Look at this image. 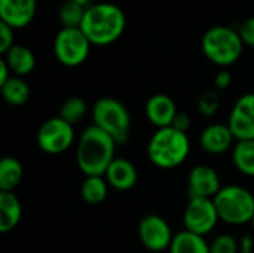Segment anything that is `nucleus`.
<instances>
[{
    "instance_id": "nucleus-15",
    "label": "nucleus",
    "mask_w": 254,
    "mask_h": 253,
    "mask_svg": "<svg viewBox=\"0 0 254 253\" xmlns=\"http://www.w3.org/2000/svg\"><path fill=\"white\" fill-rule=\"evenodd\" d=\"M144 112L147 121L152 125H155L156 128H165L173 125V121L179 113V109L176 106V101L170 95L153 94L146 101Z\"/></svg>"
},
{
    "instance_id": "nucleus-26",
    "label": "nucleus",
    "mask_w": 254,
    "mask_h": 253,
    "mask_svg": "<svg viewBox=\"0 0 254 253\" xmlns=\"http://www.w3.org/2000/svg\"><path fill=\"white\" fill-rule=\"evenodd\" d=\"M210 253H240V240L232 234H219L210 243Z\"/></svg>"
},
{
    "instance_id": "nucleus-28",
    "label": "nucleus",
    "mask_w": 254,
    "mask_h": 253,
    "mask_svg": "<svg viewBox=\"0 0 254 253\" xmlns=\"http://www.w3.org/2000/svg\"><path fill=\"white\" fill-rule=\"evenodd\" d=\"M238 33L241 36V40L244 46L254 48V16L247 18L238 28Z\"/></svg>"
},
{
    "instance_id": "nucleus-25",
    "label": "nucleus",
    "mask_w": 254,
    "mask_h": 253,
    "mask_svg": "<svg viewBox=\"0 0 254 253\" xmlns=\"http://www.w3.org/2000/svg\"><path fill=\"white\" fill-rule=\"evenodd\" d=\"M86 7L77 4L74 0H65L58 10V19L65 28H80Z\"/></svg>"
},
{
    "instance_id": "nucleus-13",
    "label": "nucleus",
    "mask_w": 254,
    "mask_h": 253,
    "mask_svg": "<svg viewBox=\"0 0 254 253\" xmlns=\"http://www.w3.org/2000/svg\"><path fill=\"white\" fill-rule=\"evenodd\" d=\"M37 0H0V22L9 27H27L36 16Z\"/></svg>"
},
{
    "instance_id": "nucleus-27",
    "label": "nucleus",
    "mask_w": 254,
    "mask_h": 253,
    "mask_svg": "<svg viewBox=\"0 0 254 253\" xmlns=\"http://www.w3.org/2000/svg\"><path fill=\"white\" fill-rule=\"evenodd\" d=\"M220 98L216 91H205L198 98V110L204 116H213L219 110Z\"/></svg>"
},
{
    "instance_id": "nucleus-10",
    "label": "nucleus",
    "mask_w": 254,
    "mask_h": 253,
    "mask_svg": "<svg viewBox=\"0 0 254 253\" xmlns=\"http://www.w3.org/2000/svg\"><path fill=\"white\" fill-rule=\"evenodd\" d=\"M138 239L147 251L159 253L170 249L174 234L162 216L150 213L138 222Z\"/></svg>"
},
{
    "instance_id": "nucleus-30",
    "label": "nucleus",
    "mask_w": 254,
    "mask_h": 253,
    "mask_svg": "<svg viewBox=\"0 0 254 253\" xmlns=\"http://www.w3.org/2000/svg\"><path fill=\"white\" fill-rule=\"evenodd\" d=\"M232 84V75L228 69H222L214 76V85L217 89H226Z\"/></svg>"
},
{
    "instance_id": "nucleus-24",
    "label": "nucleus",
    "mask_w": 254,
    "mask_h": 253,
    "mask_svg": "<svg viewBox=\"0 0 254 253\" xmlns=\"http://www.w3.org/2000/svg\"><path fill=\"white\" fill-rule=\"evenodd\" d=\"M88 112V106H86V101L82 98V97H77V95H73V97H68L60 107V118L64 119L65 122L71 124L73 127L76 124H79L83 116L86 115Z\"/></svg>"
},
{
    "instance_id": "nucleus-22",
    "label": "nucleus",
    "mask_w": 254,
    "mask_h": 253,
    "mask_svg": "<svg viewBox=\"0 0 254 253\" xmlns=\"http://www.w3.org/2000/svg\"><path fill=\"white\" fill-rule=\"evenodd\" d=\"M109 194V183L104 176H89L85 177L80 186V197L85 203L91 206L101 204Z\"/></svg>"
},
{
    "instance_id": "nucleus-1",
    "label": "nucleus",
    "mask_w": 254,
    "mask_h": 253,
    "mask_svg": "<svg viewBox=\"0 0 254 253\" xmlns=\"http://www.w3.org/2000/svg\"><path fill=\"white\" fill-rule=\"evenodd\" d=\"M116 146L118 143L94 124L86 127L76 146V163L85 177L104 176L116 158Z\"/></svg>"
},
{
    "instance_id": "nucleus-35",
    "label": "nucleus",
    "mask_w": 254,
    "mask_h": 253,
    "mask_svg": "<svg viewBox=\"0 0 254 253\" xmlns=\"http://www.w3.org/2000/svg\"><path fill=\"white\" fill-rule=\"evenodd\" d=\"M252 227H253V230H254V216H253V221H252Z\"/></svg>"
},
{
    "instance_id": "nucleus-31",
    "label": "nucleus",
    "mask_w": 254,
    "mask_h": 253,
    "mask_svg": "<svg viewBox=\"0 0 254 253\" xmlns=\"http://www.w3.org/2000/svg\"><path fill=\"white\" fill-rule=\"evenodd\" d=\"M171 127L177 128L179 131L188 133V131H189V128H190V118H189V115H188V113H185V112H179V113L176 115V118H174V121H173V125H171Z\"/></svg>"
},
{
    "instance_id": "nucleus-23",
    "label": "nucleus",
    "mask_w": 254,
    "mask_h": 253,
    "mask_svg": "<svg viewBox=\"0 0 254 253\" xmlns=\"http://www.w3.org/2000/svg\"><path fill=\"white\" fill-rule=\"evenodd\" d=\"M0 91L3 100L10 106H22L30 98L28 84L19 76H12L7 82H4L0 86Z\"/></svg>"
},
{
    "instance_id": "nucleus-34",
    "label": "nucleus",
    "mask_w": 254,
    "mask_h": 253,
    "mask_svg": "<svg viewBox=\"0 0 254 253\" xmlns=\"http://www.w3.org/2000/svg\"><path fill=\"white\" fill-rule=\"evenodd\" d=\"M77 4H80V6H83V7H89L91 4H89V0H74Z\"/></svg>"
},
{
    "instance_id": "nucleus-18",
    "label": "nucleus",
    "mask_w": 254,
    "mask_h": 253,
    "mask_svg": "<svg viewBox=\"0 0 254 253\" xmlns=\"http://www.w3.org/2000/svg\"><path fill=\"white\" fill-rule=\"evenodd\" d=\"M3 60L9 66L10 72L19 78L30 75L36 67V57H34L33 51L24 45H13L4 54Z\"/></svg>"
},
{
    "instance_id": "nucleus-16",
    "label": "nucleus",
    "mask_w": 254,
    "mask_h": 253,
    "mask_svg": "<svg viewBox=\"0 0 254 253\" xmlns=\"http://www.w3.org/2000/svg\"><path fill=\"white\" fill-rule=\"evenodd\" d=\"M109 186H112L116 191H129L135 186L138 180V173L135 166L122 157H116L112 164L109 166L106 174H104Z\"/></svg>"
},
{
    "instance_id": "nucleus-21",
    "label": "nucleus",
    "mask_w": 254,
    "mask_h": 253,
    "mask_svg": "<svg viewBox=\"0 0 254 253\" xmlns=\"http://www.w3.org/2000/svg\"><path fill=\"white\" fill-rule=\"evenodd\" d=\"M232 163L240 173L254 177V140L235 142L232 148Z\"/></svg>"
},
{
    "instance_id": "nucleus-20",
    "label": "nucleus",
    "mask_w": 254,
    "mask_h": 253,
    "mask_svg": "<svg viewBox=\"0 0 254 253\" xmlns=\"http://www.w3.org/2000/svg\"><path fill=\"white\" fill-rule=\"evenodd\" d=\"M24 176V167L15 157H4L0 161V191L13 192L21 183Z\"/></svg>"
},
{
    "instance_id": "nucleus-32",
    "label": "nucleus",
    "mask_w": 254,
    "mask_h": 253,
    "mask_svg": "<svg viewBox=\"0 0 254 253\" xmlns=\"http://www.w3.org/2000/svg\"><path fill=\"white\" fill-rule=\"evenodd\" d=\"M254 240L252 236L246 234L240 239V253H253Z\"/></svg>"
},
{
    "instance_id": "nucleus-17",
    "label": "nucleus",
    "mask_w": 254,
    "mask_h": 253,
    "mask_svg": "<svg viewBox=\"0 0 254 253\" xmlns=\"http://www.w3.org/2000/svg\"><path fill=\"white\" fill-rule=\"evenodd\" d=\"M22 216V206L13 192L0 191V233H10L18 227Z\"/></svg>"
},
{
    "instance_id": "nucleus-14",
    "label": "nucleus",
    "mask_w": 254,
    "mask_h": 253,
    "mask_svg": "<svg viewBox=\"0 0 254 253\" xmlns=\"http://www.w3.org/2000/svg\"><path fill=\"white\" fill-rule=\"evenodd\" d=\"M234 142L237 140L228 124H220V122L207 125L199 136L201 148L211 155H222L228 152L229 149L234 148Z\"/></svg>"
},
{
    "instance_id": "nucleus-33",
    "label": "nucleus",
    "mask_w": 254,
    "mask_h": 253,
    "mask_svg": "<svg viewBox=\"0 0 254 253\" xmlns=\"http://www.w3.org/2000/svg\"><path fill=\"white\" fill-rule=\"evenodd\" d=\"M12 78V72L4 60H0V86Z\"/></svg>"
},
{
    "instance_id": "nucleus-4",
    "label": "nucleus",
    "mask_w": 254,
    "mask_h": 253,
    "mask_svg": "<svg viewBox=\"0 0 254 253\" xmlns=\"http://www.w3.org/2000/svg\"><path fill=\"white\" fill-rule=\"evenodd\" d=\"M202 52L216 66L223 69L235 64L244 49L238 30L228 25H214L202 36Z\"/></svg>"
},
{
    "instance_id": "nucleus-8",
    "label": "nucleus",
    "mask_w": 254,
    "mask_h": 253,
    "mask_svg": "<svg viewBox=\"0 0 254 253\" xmlns=\"http://www.w3.org/2000/svg\"><path fill=\"white\" fill-rule=\"evenodd\" d=\"M74 142V127L60 116L45 121L37 131L39 148L49 155H58L70 149Z\"/></svg>"
},
{
    "instance_id": "nucleus-19",
    "label": "nucleus",
    "mask_w": 254,
    "mask_h": 253,
    "mask_svg": "<svg viewBox=\"0 0 254 253\" xmlns=\"http://www.w3.org/2000/svg\"><path fill=\"white\" fill-rule=\"evenodd\" d=\"M170 253H210V243L202 236L189 233L186 230L174 234Z\"/></svg>"
},
{
    "instance_id": "nucleus-5",
    "label": "nucleus",
    "mask_w": 254,
    "mask_h": 253,
    "mask_svg": "<svg viewBox=\"0 0 254 253\" xmlns=\"http://www.w3.org/2000/svg\"><path fill=\"white\" fill-rule=\"evenodd\" d=\"M91 116L94 125L107 133L118 145H125L128 142L131 133V115L122 101L113 97H101L94 103Z\"/></svg>"
},
{
    "instance_id": "nucleus-29",
    "label": "nucleus",
    "mask_w": 254,
    "mask_h": 253,
    "mask_svg": "<svg viewBox=\"0 0 254 253\" xmlns=\"http://www.w3.org/2000/svg\"><path fill=\"white\" fill-rule=\"evenodd\" d=\"M13 28L4 22H0V52L6 54L15 43H13Z\"/></svg>"
},
{
    "instance_id": "nucleus-7",
    "label": "nucleus",
    "mask_w": 254,
    "mask_h": 253,
    "mask_svg": "<svg viewBox=\"0 0 254 253\" xmlns=\"http://www.w3.org/2000/svg\"><path fill=\"white\" fill-rule=\"evenodd\" d=\"M91 42L80 28L63 27L54 39V55L65 67L83 64L91 51Z\"/></svg>"
},
{
    "instance_id": "nucleus-9",
    "label": "nucleus",
    "mask_w": 254,
    "mask_h": 253,
    "mask_svg": "<svg viewBox=\"0 0 254 253\" xmlns=\"http://www.w3.org/2000/svg\"><path fill=\"white\" fill-rule=\"evenodd\" d=\"M214 201L210 198H189L183 212V227L186 231L205 237L219 222Z\"/></svg>"
},
{
    "instance_id": "nucleus-11",
    "label": "nucleus",
    "mask_w": 254,
    "mask_h": 253,
    "mask_svg": "<svg viewBox=\"0 0 254 253\" xmlns=\"http://www.w3.org/2000/svg\"><path fill=\"white\" fill-rule=\"evenodd\" d=\"M228 127L237 142L254 140V92L241 95L232 106Z\"/></svg>"
},
{
    "instance_id": "nucleus-2",
    "label": "nucleus",
    "mask_w": 254,
    "mask_h": 253,
    "mask_svg": "<svg viewBox=\"0 0 254 253\" xmlns=\"http://www.w3.org/2000/svg\"><path fill=\"white\" fill-rule=\"evenodd\" d=\"M127 16L124 10L113 3H95L86 7L80 30L89 39L91 45L107 46L115 43L125 31Z\"/></svg>"
},
{
    "instance_id": "nucleus-12",
    "label": "nucleus",
    "mask_w": 254,
    "mask_h": 253,
    "mask_svg": "<svg viewBox=\"0 0 254 253\" xmlns=\"http://www.w3.org/2000/svg\"><path fill=\"white\" fill-rule=\"evenodd\" d=\"M222 189L220 177L217 171L207 166H195L188 176V192L189 198H210L213 200Z\"/></svg>"
},
{
    "instance_id": "nucleus-3",
    "label": "nucleus",
    "mask_w": 254,
    "mask_h": 253,
    "mask_svg": "<svg viewBox=\"0 0 254 253\" xmlns=\"http://www.w3.org/2000/svg\"><path fill=\"white\" fill-rule=\"evenodd\" d=\"M190 152L188 133L174 127L158 128L147 143V157L159 169L171 170L182 166Z\"/></svg>"
},
{
    "instance_id": "nucleus-6",
    "label": "nucleus",
    "mask_w": 254,
    "mask_h": 253,
    "mask_svg": "<svg viewBox=\"0 0 254 253\" xmlns=\"http://www.w3.org/2000/svg\"><path fill=\"white\" fill-rule=\"evenodd\" d=\"M219 219L229 225L252 224L254 216V195L241 185L222 186L213 198Z\"/></svg>"
}]
</instances>
